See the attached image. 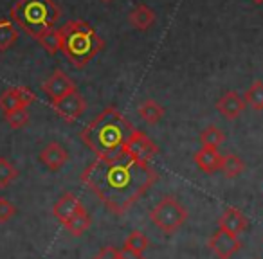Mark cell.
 Returning <instances> with one entry per match:
<instances>
[{
    "mask_svg": "<svg viewBox=\"0 0 263 259\" xmlns=\"http://www.w3.org/2000/svg\"><path fill=\"white\" fill-rule=\"evenodd\" d=\"M92 220H90V214L87 212V209H81V211H78L76 214L72 216L70 220H67L65 223H63V227H65L67 230H69L70 236L74 237H80L83 236L85 232L88 230V227H90Z\"/></svg>",
    "mask_w": 263,
    "mask_h": 259,
    "instance_id": "obj_17",
    "label": "cell"
},
{
    "mask_svg": "<svg viewBox=\"0 0 263 259\" xmlns=\"http://www.w3.org/2000/svg\"><path fill=\"white\" fill-rule=\"evenodd\" d=\"M245 106L247 105H245L243 97H241L238 92H233V90L226 92V94L216 101V110H218V113H222L227 121L238 119V117L243 113Z\"/></svg>",
    "mask_w": 263,
    "mask_h": 259,
    "instance_id": "obj_12",
    "label": "cell"
},
{
    "mask_svg": "<svg viewBox=\"0 0 263 259\" xmlns=\"http://www.w3.org/2000/svg\"><path fill=\"white\" fill-rule=\"evenodd\" d=\"M136 128L116 108L108 106L81 130L80 137L98 158H112L123 153L128 135Z\"/></svg>",
    "mask_w": 263,
    "mask_h": 259,
    "instance_id": "obj_2",
    "label": "cell"
},
{
    "mask_svg": "<svg viewBox=\"0 0 263 259\" xmlns=\"http://www.w3.org/2000/svg\"><path fill=\"white\" fill-rule=\"evenodd\" d=\"M243 101L247 106H251L256 112H263V81L256 79L251 83V87L245 90Z\"/></svg>",
    "mask_w": 263,
    "mask_h": 259,
    "instance_id": "obj_20",
    "label": "cell"
},
{
    "mask_svg": "<svg viewBox=\"0 0 263 259\" xmlns=\"http://www.w3.org/2000/svg\"><path fill=\"white\" fill-rule=\"evenodd\" d=\"M251 2H252V4H263V0H251Z\"/></svg>",
    "mask_w": 263,
    "mask_h": 259,
    "instance_id": "obj_30",
    "label": "cell"
},
{
    "mask_svg": "<svg viewBox=\"0 0 263 259\" xmlns=\"http://www.w3.org/2000/svg\"><path fill=\"white\" fill-rule=\"evenodd\" d=\"M18 40V29L9 20H0V51H8Z\"/></svg>",
    "mask_w": 263,
    "mask_h": 259,
    "instance_id": "obj_22",
    "label": "cell"
},
{
    "mask_svg": "<svg viewBox=\"0 0 263 259\" xmlns=\"http://www.w3.org/2000/svg\"><path fill=\"white\" fill-rule=\"evenodd\" d=\"M245 169V164L238 155L234 153H226L222 155V164H220V171L223 173L226 178H236L238 175H241Z\"/></svg>",
    "mask_w": 263,
    "mask_h": 259,
    "instance_id": "obj_19",
    "label": "cell"
},
{
    "mask_svg": "<svg viewBox=\"0 0 263 259\" xmlns=\"http://www.w3.org/2000/svg\"><path fill=\"white\" fill-rule=\"evenodd\" d=\"M16 176H18V169H16L8 158L0 157V189L8 187Z\"/></svg>",
    "mask_w": 263,
    "mask_h": 259,
    "instance_id": "obj_24",
    "label": "cell"
},
{
    "mask_svg": "<svg viewBox=\"0 0 263 259\" xmlns=\"http://www.w3.org/2000/svg\"><path fill=\"white\" fill-rule=\"evenodd\" d=\"M94 259H121L119 248H116V247H103L101 250L96 254Z\"/></svg>",
    "mask_w": 263,
    "mask_h": 259,
    "instance_id": "obj_28",
    "label": "cell"
},
{
    "mask_svg": "<svg viewBox=\"0 0 263 259\" xmlns=\"http://www.w3.org/2000/svg\"><path fill=\"white\" fill-rule=\"evenodd\" d=\"M16 214V209L8 198L0 196V223H6Z\"/></svg>",
    "mask_w": 263,
    "mask_h": 259,
    "instance_id": "obj_27",
    "label": "cell"
},
{
    "mask_svg": "<svg viewBox=\"0 0 263 259\" xmlns=\"http://www.w3.org/2000/svg\"><path fill=\"white\" fill-rule=\"evenodd\" d=\"M52 110L62 117L65 123H76L81 115L87 110V101H85L83 95L78 92V88L70 94H67L65 97L58 99V101H52Z\"/></svg>",
    "mask_w": 263,
    "mask_h": 259,
    "instance_id": "obj_7",
    "label": "cell"
},
{
    "mask_svg": "<svg viewBox=\"0 0 263 259\" xmlns=\"http://www.w3.org/2000/svg\"><path fill=\"white\" fill-rule=\"evenodd\" d=\"M60 51L76 69L87 67L105 49V40L85 20H69L58 29Z\"/></svg>",
    "mask_w": 263,
    "mask_h": 259,
    "instance_id": "obj_3",
    "label": "cell"
},
{
    "mask_svg": "<svg viewBox=\"0 0 263 259\" xmlns=\"http://www.w3.org/2000/svg\"><path fill=\"white\" fill-rule=\"evenodd\" d=\"M34 101H36V95L33 90H29L27 87H15L0 95V110L9 113L16 108H27Z\"/></svg>",
    "mask_w": 263,
    "mask_h": 259,
    "instance_id": "obj_9",
    "label": "cell"
},
{
    "mask_svg": "<svg viewBox=\"0 0 263 259\" xmlns=\"http://www.w3.org/2000/svg\"><path fill=\"white\" fill-rule=\"evenodd\" d=\"M101 2H112V0H101Z\"/></svg>",
    "mask_w": 263,
    "mask_h": 259,
    "instance_id": "obj_31",
    "label": "cell"
},
{
    "mask_svg": "<svg viewBox=\"0 0 263 259\" xmlns=\"http://www.w3.org/2000/svg\"><path fill=\"white\" fill-rule=\"evenodd\" d=\"M195 164L198 166V169H202L208 175H215L216 171H220V164H222V153L215 148H200L193 157Z\"/></svg>",
    "mask_w": 263,
    "mask_h": 259,
    "instance_id": "obj_15",
    "label": "cell"
},
{
    "mask_svg": "<svg viewBox=\"0 0 263 259\" xmlns=\"http://www.w3.org/2000/svg\"><path fill=\"white\" fill-rule=\"evenodd\" d=\"M123 153L128 155L130 158H134V161L150 162L152 158L159 153V148L144 132H141V130H134V132L128 135L126 143H124Z\"/></svg>",
    "mask_w": 263,
    "mask_h": 259,
    "instance_id": "obj_6",
    "label": "cell"
},
{
    "mask_svg": "<svg viewBox=\"0 0 263 259\" xmlns=\"http://www.w3.org/2000/svg\"><path fill=\"white\" fill-rule=\"evenodd\" d=\"M137 112H139L141 119H143L146 124H157L159 121L164 117L166 110H164V106L159 105L155 99H148V101H144L143 105L139 106Z\"/></svg>",
    "mask_w": 263,
    "mask_h": 259,
    "instance_id": "obj_18",
    "label": "cell"
},
{
    "mask_svg": "<svg viewBox=\"0 0 263 259\" xmlns=\"http://www.w3.org/2000/svg\"><path fill=\"white\" fill-rule=\"evenodd\" d=\"M123 247L130 248V250L137 252V254H143L148 247H150V240L146 237V234L139 232V230H134V232L128 234V237L124 240Z\"/></svg>",
    "mask_w": 263,
    "mask_h": 259,
    "instance_id": "obj_23",
    "label": "cell"
},
{
    "mask_svg": "<svg viewBox=\"0 0 263 259\" xmlns=\"http://www.w3.org/2000/svg\"><path fill=\"white\" fill-rule=\"evenodd\" d=\"M198 139H200L202 148H215V150H218L220 144L226 141V135H223V132L218 126L209 124V126H205L204 130H202Z\"/></svg>",
    "mask_w": 263,
    "mask_h": 259,
    "instance_id": "obj_21",
    "label": "cell"
},
{
    "mask_svg": "<svg viewBox=\"0 0 263 259\" xmlns=\"http://www.w3.org/2000/svg\"><path fill=\"white\" fill-rule=\"evenodd\" d=\"M128 20H130V26L136 27L137 31H148L155 24L157 16H155L154 9H150L146 4H139L136 9H132Z\"/></svg>",
    "mask_w": 263,
    "mask_h": 259,
    "instance_id": "obj_16",
    "label": "cell"
},
{
    "mask_svg": "<svg viewBox=\"0 0 263 259\" xmlns=\"http://www.w3.org/2000/svg\"><path fill=\"white\" fill-rule=\"evenodd\" d=\"M38 42L42 44V47L49 52V54H56L60 52V34H58V29H51L47 33H44Z\"/></svg>",
    "mask_w": 263,
    "mask_h": 259,
    "instance_id": "obj_25",
    "label": "cell"
},
{
    "mask_svg": "<svg viewBox=\"0 0 263 259\" xmlns=\"http://www.w3.org/2000/svg\"><path fill=\"white\" fill-rule=\"evenodd\" d=\"M40 161L45 164V168L51 171H60L69 161V153L60 143H49L40 151Z\"/></svg>",
    "mask_w": 263,
    "mask_h": 259,
    "instance_id": "obj_13",
    "label": "cell"
},
{
    "mask_svg": "<svg viewBox=\"0 0 263 259\" xmlns=\"http://www.w3.org/2000/svg\"><path fill=\"white\" fill-rule=\"evenodd\" d=\"M119 254H121V259H146L143 254H137V252L130 250V248H126V247L121 248Z\"/></svg>",
    "mask_w": 263,
    "mask_h": 259,
    "instance_id": "obj_29",
    "label": "cell"
},
{
    "mask_svg": "<svg viewBox=\"0 0 263 259\" xmlns=\"http://www.w3.org/2000/svg\"><path fill=\"white\" fill-rule=\"evenodd\" d=\"M74 90H76L74 81L70 79L65 72H62V70H56V72L44 83V92L49 95L51 103L65 97L67 94H70V92H74Z\"/></svg>",
    "mask_w": 263,
    "mask_h": 259,
    "instance_id": "obj_10",
    "label": "cell"
},
{
    "mask_svg": "<svg viewBox=\"0 0 263 259\" xmlns=\"http://www.w3.org/2000/svg\"><path fill=\"white\" fill-rule=\"evenodd\" d=\"M9 15L20 29L38 40L44 33L54 29L62 11L54 0H18Z\"/></svg>",
    "mask_w": 263,
    "mask_h": 259,
    "instance_id": "obj_4",
    "label": "cell"
},
{
    "mask_svg": "<svg viewBox=\"0 0 263 259\" xmlns=\"http://www.w3.org/2000/svg\"><path fill=\"white\" fill-rule=\"evenodd\" d=\"M208 247L218 259H231L241 248V241L238 240V236H233V234L218 229L209 237Z\"/></svg>",
    "mask_w": 263,
    "mask_h": 259,
    "instance_id": "obj_8",
    "label": "cell"
},
{
    "mask_svg": "<svg viewBox=\"0 0 263 259\" xmlns=\"http://www.w3.org/2000/svg\"><path fill=\"white\" fill-rule=\"evenodd\" d=\"M150 220L164 234H173L186 223L187 209L175 196H164L150 212Z\"/></svg>",
    "mask_w": 263,
    "mask_h": 259,
    "instance_id": "obj_5",
    "label": "cell"
},
{
    "mask_svg": "<svg viewBox=\"0 0 263 259\" xmlns=\"http://www.w3.org/2000/svg\"><path fill=\"white\" fill-rule=\"evenodd\" d=\"M83 209V204L80 202V198L74 193H65L52 207V214L60 223H65L67 220H70L78 211Z\"/></svg>",
    "mask_w": 263,
    "mask_h": 259,
    "instance_id": "obj_14",
    "label": "cell"
},
{
    "mask_svg": "<svg viewBox=\"0 0 263 259\" xmlns=\"http://www.w3.org/2000/svg\"><path fill=\"white\" fill-rule=\"evenodd\" d=\"M6 121H8V124L11 128L18 130V128H24L27 124V121H29V112H27V108H16V110H13V112L6 113Z\"/></svg>",
    "mask_w": 263,
    "mask_h": 259,
    "instance_id": "obj_26",
    "label": "cell"
},
{
    "mask_svg": "<svg viewBox=\"0 0 263 259\" xmlns=\"http://www.w3.org/2000/svg\"><path fill=\"white\" fill-rule=\"evenodd\" d=\"M218 227L222 230H226V232L233 234V236H240L249 227V220L240 209L227 207L226 211L222 212V216L218 218Z\"/></svg>",
    "mask_w": 263,
    "mask_h": 259,
    "instance_id": "obj_11",
    "label": "cell"
},
{
    "mask_svg": "<svg viewBox=\"0 0 263 259\" xmlns=\"http://www.w3.org/2000/svg\"><path fill=\"white\" fill-rule=\"evenodd\" d=\"M157 178V169L150 162L134 161L124 153L96 158L81 173V182L116 216H123Z\"/></svg>",
    "mask_w": 263,
    "mask_h": 259,
    "instance_id": "obj_1",
    "label": "cell"
}]
</instances>
